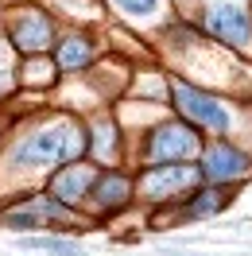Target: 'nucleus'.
Returning <instances> with one entry per match:
<instances>
[{"label": "nucleus", "mask_w": 252, "mask_h": 256, "mask_svg": "<svg viewBox=\"0 0 252 256\" xmlns=\"http://www.w3.org/2000/svg\"><path fill=\"white\" fill-rule=\"evenodd\" d=\"M39 222H43V218H39V214H32V210H16V214H8V218H4V225H8V229H35Z\"/></svg>", "instance_id": "11"}, {"label": "nucleus", "mask_w": 252, "mask_h": 256, "mask_svg": "<svg viewBox=\"0 0 252 256\" xmlns=\"http://www.w3.org/2000/svg\"><path fill=\"white\" fill-rule=\"evenodd\" d=\"M128 178L124 175H112V171H105V175L94 178V198L101 202V206H124L128 202Z\"/></svg>", "instance_id": "9"}, {"label": "nucleus", "mask_w": 252, "mask_h": 256, "mask_svg": "<svg viewBox=\"0 0 252 256\" xmlns=\"http://www.w3.org/2000/svg\"><path fill=\"white\" fill-rule=\"evenodd\" d=\"M90 148V136L82 132L78 124L70 120H54V124L39 128L35 136H28L24 144L12 152L16 167H43V163H66V160H78L82 152Z\"/></svg>", "instance_id": "1"}, {"label": "nucleus", "mask_w": 252, "mask_h": 256, "mask_svg": "<svg viewBox=\"0 0 252 256\" xmlns=\"http://www.w3.org/2000/svg\"><path fill=\"white\" fill-rule=\"evenodd\" d=\"M198 182V171L194 167H186V163H159V167H152L148 175H144V194L148 198H171V194H178L182 186H194Z\"/></svg>", "instance_id": "4"}, {"label": "nucleus", "mask_w": 252, "mask_h": 256, "mask_svg": "<svg viewBox=\"0 0 252 256\" xmlns=\"http://www.w3.org/2000/svg\"><path fill=\"white\" fill-rule=\"evenodd\" d=\"M202 152V144H198V132L186 124H163L156 128V136H152V144H148V156H152V163H182V160H194Z\"/></svg>", "instance_id": "3"}, {"label": "nucleus", "mask_w": 252, "mask_h": 256, "mask_svg": "<svg viewBox=\"0 0 252 256\" xmlns=\"http://www.w3.org/2000/svg\"><path fill=\"white\" fill-rule=\"evenodd\" d=\"M116 8L128 16H152L156 12V0H116Z\"/></svg>", "instance_id": "12"}, {"label": "nucleus", "mask_w": 252, "mask_h": 256, "mask_svg": "<svg viewBox=\"0 0 252 256\" xmlns=\"http://www.w3.org/2000/svg\"><path fill=\"white\" fill-rule=\"evenodd\" d=\"M109 144H112V128H109V124H101V128H97V148L109 156Z\"/></svg>", "instance_id": "14"}, {"label": "nucleus", "mask_w": 252, "mask_h": 256, "mask_svg": "<svg viewBox=\"0 0 252 256\" xmlns=\"http://www.w3.org/2000/svg\"><path fill=\"white\" fill-rule=\"evenodd\" d=\"M206 24H210V32L225 39V43H248L252 39V20L244 8H236V4H210V12H206Z\"/></svg>", "instance_id": "5"}, {"label": "nucleus", "mask_w": 252, "mask_h": 256, "mask_svg": "<svg viewBox=\"0 0 252 256\" xmlns=\"http://www.w3.org/2000/svg\"><path fill=\"white\" fill-rule=\"evenodd\" d=\"M221 198H214V194H202L198 202H194V214H210V210H218Z\"/></svg>", "instance_id": "13"}, {"label": "nucleus", "mask_w": 252, "mask_h": 256, "mask_svg": "<svg viewBox=\"0 0 252 256\" xmlns=\"http://www.w3.org/2000/svg\"><path fill=\"white\" fill-rule=\"evenodd\" d=\"M16 47L28 50V54L50 47V24H47L43 12H28V16H20V24H16Z\"/></svg>", "instance_id": "8"}, {"label": "nucleus", "mask_w": 252, "mask_h": 256, "mask_svg": "<svg viewBox=\"0 0 252 256\" xmlns=\"http://www.w3.org/2000/svg\"><path fill=\"white\" fill-rule=\"evenodd\" d=\"M0 90H8V74H0Z\"/></svg>", "instance_id": "15"}, {"label": "nucleus", "mask_w": 252, "mask_h": 256, "mask_svg": "<svg viewBox=\"0 0 252 256\" xmlns=\"http://www.w3.org/2000/svg\"><path fill=\"white\" fill-rule=\"evenodd\" d=\"M94 186V175L82 167V163H74V167H66V171H58L54 175V182H50V194L62 202V206H74V202H82L86 198V190Z\"/></svg>", "instance_id": "7"}, {"label": "nucleus", "mask_w": 252, "mask_h": 256, "mask_svg": "<svg viewBox=\"0 0 252 256\" xmlns=\"http://www.w3.org/2000/svg\"><path fill=\"white\" fill-rule=\"evenodd\" d=\"M58 66L62 70H82V66L90 62V39H82V35H66L62 43H58Z\"/></svg>", "instance_id": "10"}, {"label": "nucleus", "mask_w": 252, "mask_h": 256, "mask_svg": "<svg viewBox=\"0 0 252 256\" xmlns=\"http://www.w3.org/2000/svg\"><path fill=\"white\" fill-rule=\"evenodd\" d=\"M248 167L252 163H248L244 152H236V148H229V144H214L202 160V175L214 178V182H225V178H240Z\"/></svg>", "instance_id": "6"}, {"label": "nucleus", "mask_w": 252, "mask_h": 256, "mask_svg": "<svg viewBox=\"0 0 252 256\" xmlns=\"http://www.w3.org/2000/svg\"><path fill=\"white\" fill-rule=\"evenodd\" d=\"M171 94H174V105H178V112L186 120H194V124H202V128H214V132L229 128V112L221 109L206 90L186 86V82H171Z\"/></svg>", "instance_id": "2"}]
</instances>
